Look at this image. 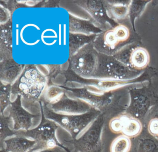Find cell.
Returning a JSON list of instances; mask_svg holds the SVG:
<instances>
[{
  "label": "cell",
  "instance_id": "cell-17",
  "mask_svg": "<svg viewBox=\"0 0 158 152\" xmlns=\"http://www.w3.org/2000/svg\"><path fill=\"white\" fill-rule=\"evenodd\" d=\"M66 90L56 85L48 86L43 93V98L47 104H53L62 99L65 95Z\"/></svg>",
  "mask_w": 158,
  "mask_h": 152
},
{
  "label": "cell",
  "instance_id": "cell-24",
  "mask_svg": "<svg viewBox=\"0 0 158 152\" xmlns=\"http://www.w3.org/2000/svg\"><path fill=\"white\" fill-rule=\"evenodd\" d=\"M1 10V25L6 24L10 21L11 13L9 9H7L2 4H0Z\"/></svg>",
  "mask_w": 158,
  "mask_h": 152
},
{
  "label": "cell",
  "instance_id": "cell-1",
  "mask_svg": "<svg viewBox=\"0 0 158 152\" xmlns=\"http://www.w3.org/2000/svg\"><path fill=\"white\" fill-rule=\"evenodd\" d=\"M48 79L35 65H26L22 75L12 86V93L23 100L35 103L43 95Z\"/></svg>",
  "mask_w": 158,
  "mask_h": 152
},
{
  "label": "cell",
  "instance_id": "cell-25",
  "mask_svg": "<svg viewBox=\"0 0 158 152\" xmlns=\"http://www.w3.org/2000/svg\"><path fill=\"white\" fill-rule=\"evenodd\" d=\"M148 130L152 135L158 134V119H152L148 124Z\"/></svg>",
  "mask_w": 158,
  "mask_h": 152
},
{
  "label": "cell",
  "instance_id": "cell-13",
  "mask_svg": "<svg viewBox=\"0 0 158 152\" xmlns=\"http://www.w3.org/2000/svg\"><path fill=\"white\" fill-rule=\"evenodd\" d=\"M107 15L114 21H121L129 15L131 2H102Z\"/></svg>",
  "mask_w": 158,
  "mask_h": 152
},
{
  "label": "cell",
  "instance_id": "cell-19",
  "mask_svg": "<svg viewBox=\"0 0 158 152\" xmlns=\"http://www.w3.org/2000/svg\"><path fill=\"white\" fill-rule=\"evenodd\" d=\"M141 124L139 120L134 118L127 116L122 132L126 136L134 137L139 134L141 130Z\"/></svg>",
  "mask_w": 158,
  "mask_h": 152
},
{
  "label": "cell",
  "instance_id": "cell-27",
  "mask_svg": "<svg viewBox=\"0 0 158 152\" xmlns=\"http://www.w3.org/2000/svg\"><path fill=\"white\" fill-rule=\"evenodd\" d=\"M77 152V151H73V152H71V151H66V152Z\"/></svg>",
  "mask_w": 158,
  "mask_h": 152
},
{
  "label": "cell",
  "instance_id": "cell-21",
  "mask_svg": "<svg viewBox=\"0 0 158 152\" xmlns=\"http://www.w3.org/2000/svg\"><path fill=\"white\" fill-rule=\"evenodd\" d=\"M130 146V141L126 136H121L116 138L111 147V152H128Z\"/></svg>",
  "mask_w": 158,
  "mask_h": 152
},
{
  "label": "cell",
  "instance_id": "cell-7",
  "mask_svg": "<svg viewBox=\"0 0 158 152\" xmlns=\"http://www.w3.org/2000/svg\"><path fill=\"white\" fill-rule=\"evenodd\" d=\"M45 103L49 109L60 115H81L92 110V108L89 105L79 99L67 97L66 95L55 103Z\"/></svg>",
  "mask_w": 158,
  "mask_h": 152
},
{
  "label": "cell",
  "instance_id": "cell-8",
  "mask_svg": "<svg viewBox=\"0 0 158 152\" xmlns=\"http://www.w3.org/2000/svg\"><path fill=\"white\" fill-rule=\"evenodd\" d=\"M75 2L83 8L90 18V22L96 27L106 29V20L104 15V6L101 1H74Z\"/></svg>",
  "mask_w": 158,
  "mask_h": 152
},
{
  "label": "cell",
  "instance_id": "cell-18",
  "mask_svg": "<svg viewBox=\"0 0 158 152\" xmlns=\"http://www.w3.org/2000/svg\"><path fill=\"white\" fill-rule=\"evenodd\" d=\"M11 119L9 116H5L4 114L1 115V130H0V141L1 148L2 145L6 139L18 134V133L14 131Z\"/></svg>",
  "mask_w": 158,
  "mask_h": 152
},
{
  "label": "cell",
  "instance_id": "cell-15",
  "mask_svg": "<svg viewBox=\"0 0 158 152\" xmlns=\"http://www.w3.org/2000/svg\"><path fill=\"white\" fill-rule=\"evenodd\" d=\"M94 36H88L81 34L69 33V57L74 55L81 48L91 43Z\"/></svg>",
  "mask_w": 158,
  "mask_h": 152
},
{
  "label": "cell",
  "instance_id": "cell-12",
  "mask_svg": "<svg viewBox=\"0 0 158 152\" xmlns=\"http://www.w3.org/2000/svg\"><path fill=\"white\" fill-rule=\"evenodd\" d=\"M1 61L13 59V31L11 21L1 25Z\"/></svg>",
  "mask_w": 158,
  "mask_h": 152
},
{
  "label": "cell",
  "instance_id": "cell-5",
  "mask_svg": "<svg viewBox=\"0 0 158 152\" xmlns=\"http://www.w3.org/2000/svg\"><path fill=\"white\" fill-rule=\"evenodd\" d=\"M7 108L15 132H24L35 129L34 124L39 116L32 115L23 107L20 96L12 102Z\"/></svg>",
  "mask_w": 158,
  "mask_h": 152
},
{
  "label": "cell",
  "instance_id": "cell-9",
  "mask_svg": "<svg viewBox=\"0 0 158 152\" xmlns=\"http://www.w3.org/2000/svg\"><path fill=\"white\" fill-rule=\"evenodd\" d=\"M96 126L91 124L78 138L70 141L74 151L78 152H98V133Z\"/></svg>",
  "mask_w": 158,
  "mask_h": 152
},
{
  "label": "cell",
  "instance_id": "cell-10",
  "mask_svg": "<svg viewBox=\"0 0 158 152\" xmlns=\"http://www.w3.org/2000/svg\"><path fill=\"white\" fill-rule=\"evenodd\" d=\"M25 66L15 62L13 58L1 61L0 78L1 83L12 86L22 75Z\"/></svg>",
  "mask_w": 158,
  "mask_h": 152
},
{
  "label": "cell",
  "instance_id": "cell-14",
  "mask_svg": "<svg viewBox=\"0 0 158 152\" xmlns=\"http://www.w3.org/2000/svg\"><path fill=\"white\" fill-rule=\"evenodd\" d=\"M69 32L88 36H96L100 31L90 21L77 18L69 15Z\"/></svg>",
  "mask_w": 158,
  "mask_h": 152
},
{
  "label": "cell",
  "instance_id": "cell-22",
  "mask_svg": "<svg viewBox=\"0 0 158 152\" xmlns=\"http://www.w3.org/2000/svg\"><path fill=\"white\" fill-rule=\"evenodd\" d=\"M127 116H122L112 119L109 124L111 130L116 133L122 132Z\"/></svg>",
  "mask_w": 158,
  "mask_h": 152
},
{
  "label": "cell",
  "instance_id": "cell-2",
  "mask_svg": "<svg viewBox=\"0 0 158 152\" xmlns=\"http://www.w3.org/2000/svg\"><path fill=\"white\" fill-rule=\"evenodd\" d=\"M41 105L44 118L53 121L67 131L73 139H76L79 134L84 133L92 124L95 118L91 111L81 115H60L49 109L44 102H42Z\"/></svg>",
  "mask_w": 158,
  "mask_h": 152
},
{
  "label": "cell",
  "instance_id": "cell-3",
  "mask_svg": "<svg viewBox=\"0 0 158 152\" xmlns=\"http://www.w3.org/2000/svg\"><path fill=\"white\" fill-rule=\"evenodd\" d=\"M72 71L83 78L94 79L99 65L98 52L92 43L87 44L69 57Z\"/></svg>",
  "mask_w": 158,
  "mask_h": 152
},
{
  "label": "cell",
  "instance_id": "cell-20",
  "mask_svg": "<svg viewBox=\"0 0 158 152\" xmlns=\"http://www.w3.org/2000/svg\"><path fill=\"white\" fill-rule=\"evenodd\" d=\"M12 85H5L1 83V95H0V103H1V112H2L7 109L10 104V98L11 94Z\"/></svg>",
  "mask_w": 158,
  "mask_h": 152
},
{
  "label": "cell",
  "instance_id": "cell-6",
  "mask_svg": "<svg viewBox=\"0 0 158 152\" xmlns=\"http://www.w3.org/2000/svg\"><path fill=\"white\" fill-rule=\"evenodd\" d=\"M99 34L95 36L92 44L98 53H102L104 49H114L119 43L126 40L129 32L126 27L119 26L106 32L102 36Z\"/></svg>",
  "mask_w": 158,
  "mask_h": 152
},
{
  "label": "cell",
  "instance_id": "cell-23",
  "mask_svg": "<svg viewBox=\"0 0 158 152\" xmlns=\"http://www.w3.org/2000/svg\"><path fill=\"white\" fill-rule=\"evenodd\" d=\"M148 2H149L139 1V3H136V1H135V3H132L131 2L129 14V15L131 16V18H133L135 19L136 17L138 16L139 15H140Z\"/></svg>",
  "mask_w": 158,
  "mask_h": 152
},
{
  "label": "cell",
  "instance_id": "cell-11",
  "mask_svg": "<svg viewBox=\"0 0 158 152\" xmlns=\"http://www.w3.org/2000/svg\"><path fill=\"white\" fill-rule=\"evenodd\" d=\"M4 152H31L36 145L35 141L21 134L6 139Z\"/></svg>",
  "mask_w": 158,
  "mask_h": 152
},
{
  "label": "cell",
  "instance_id": "cell-4",
  "mask_svg": "<svg viewBox=\"0 0 158 152\" xmlns=\"http://www.w3.org/2000/svg\"><path fill=\"white\" fill-rule=\"evenodd\" d=\"M58 127L55 122L45 118L35 129L18 133L35 141V146L31 152L52 149L58 146H64L56 138V132Z\"/></svg>",
  "mask_w": 158,
  "mask_h": 152
},
{
  "label": "cell",
  "instance_id": "cell-16",
  "mask_svg": "<svg viewBox=\"0 0 158 152\" xmlns=\"http://www.w3.org/2000/svg\"><path fill=\"white\" fill-rule=\"evenodd\" d=\"M149 61V55L145 48H136L131 53L130 62L131 65L138 69H141L147 66Z\"/></svg>",
  "mask_w": 158,
  "mask_h": 152
},
{
  "label": "cell",
  "instance_id": "cell-26",
  "mask_svg": "<svg viewBox=\"0 0 158 152\" xmlns=\"http://www.w3.org/2000/svg\"><path fill=\"white\" fill-rule=\"evenodd\" d=\"M68 151L69 150L64 146H58L52 149H45L37 152H65Z\"/></svg>",
  "mask_w": 158,
  "mask_h": 152
}]
</instances>
